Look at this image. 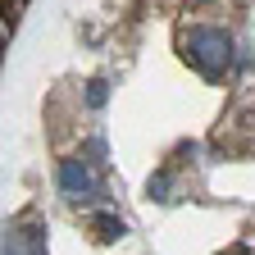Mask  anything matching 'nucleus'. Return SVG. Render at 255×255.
<instances>
[{"instance_id": "obj_4", "label": "nucleus", "mask_w": 255, "mask_h": 255, "mask_svg": "<svg viewBox=\"0 0 255 255\" xmlns=\"http://www.w3.org/2000/svg\"><path fill=\"white\" fill-rule=\"evenodd\" d=\"M105 101H110V87H105L101 78H96V82H87V105H91V110H101Z\"/></svg>"}, {"instance_id": "obj_1", "label": "nucleus", "mask_w": 255, "mask_h": 255, "mask_svg": "<svg viewBox=\"0 0 255 255\" xmlns=\"http://www.w3.org/2000/svg\"><path fill=\"white\" fill-rule=\"evenodd\" d=\"M187 59L196 64L205 78H219L223 69H228V59H233L228 32H223V27H191V37H187Z\"/></svg>"}, {"instance_id": "obj_2", "label": "nucleus", "mask_w": 255, "mask_h": 255, "mask_svg": "<svg viewBox=\"0 0 255 255\" xmlns=\"http://www.w3.org/2000/svg\"><path fill=\"white\" fill-rule=\"evenodd\" d=\"M59 187H64V196H87V191H96V173L82 159H69V164L59 169Z\"/></svg>"}, {"instance_id": "obj_3", "label": "nucleus", "mask_w": 255, "mask_h": 255, "mask_svg": "<svg viewBox=\"0 0 255 255\" xmlns=\"http://www.w3.org/2000/svg\"><path fill=\"white\" fill-rule=\"evenodd\" d=\"M96 228H101V237L105 242H114V237H123L128 228H123V219H114V214H96Z\"/></svg>"}, {"instance_id": "obj_5", "label": "nucleus", "mask_w": 255, "mask_h": 255, "mask_svg": "<svg viewBox=\"0 0 255 255\" xmlns=\"http://www.w3.org/2000/svg\"><path fill=\"white\" fill-rule=\"evenodd\" d=\"M164 191H169V182H164V178H150V196H155V201H169Z\"/></svg>"}]
</instances>
